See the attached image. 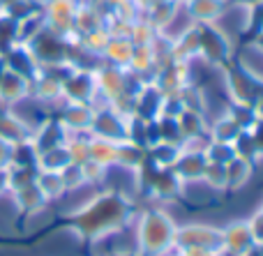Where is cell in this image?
Returning a JSON list of instances; mask_svg holds the SVG:
<instances>
[{"instance_id":"obj_1","label":"cell","mask_w":263,"mask_h":256,"mask_svg":"<svg viewBox=\"0 0 263 256\" xmlns=\"http://www.w3.org/2000/svg\"><path fill=\"white\" fill-rule=\"evenodd\" d=\"M81 0H42V14L46 21V30L58 37H74V16L79 12Z\"/></svg>"},{"instance_id":"obj_8","label":"cell","mask_w":263,"mask_h":256,"mask_svg":"<svg viewBox=\"0 0 263 256\" xmlns=\"http://www.w3.org/2000/svg\"><path fill=\"white\" fill-rule=\"evenodd\" d=\"M9 160H12V146L0 139V169H7Z\"/></svg>"},{"instance_id":"obj_9","label":"cell","mask_w":263,"mask_h":256,"mask_svg":"<svg viewBox=\"0 0 263 256\" xmlns=\"http://www.w3.org/2000/svg\"><path fill=\"white\" fill-rule=\"evenodd\" d=\"M9 192H12V187H9V166H7V169H0V196Z\"/></svg>"},{"instance_id":"obj_4","label":"cell","mask_w":263,"mask_h":256,"mask_svg":"<svg viewBox=\"0 0 263 256\" xmlns=\"http://www.w3.org/2000/svg\"><path fill=\"white\" fill-rule=\"evenodd\" d=\"M0 139L9 146H16V143L30 141L32 139V127L9 106L0 109Z\"/></svg>"},{"instance_id":"obj_6","label":"cell","mask_w":263,"mask_h":256,"mask_svg":"<svg viewBox=\"0 0 263 256\" xmlns=\"http://www.w3.org/2000/svg\"><path fill=\"white\" fill-rule=\"evenodd\" d=\"M187 14H190L192 23L203 26V23H215L227 9V0H187L182 5Z\"/></svg>"},{"instance_id":"obj_2","label":"cell","mask_w":263,"mask_h":256,"mask_svg":"<svg viewBox=\"0 0 263 256\" xmlns=\"http://www.w3.org/2000/svg\"><path fill=\"white\" fill-rule=\"evenodd\" d=\"M199 37H201L199 55H203L208 63L224 65L231 60V51H233L231 37L219 30L215 23H203V26H199Z\"/></svg>"},{"instance_id":"obj_11","label":"cell","mask_w":263,"mask_h":256,"mask_svg":"<svg viewBox=\"0 0 263 256\" xmlns=\"http://www.w3.org/2000/svg\"><path fill=\"white\" fill-rule=\"evenodd\" d=\"M256 111H259V115L263 118V95L259 97V104H256Z\"/></svg>"},{"instance_id":"obj_3","label":"cell","mask_w":263,"mask_h":256,"mask_svg":"<svg viewBox=\"0 0 263 256\" xmlns=\"http://www.w3.org/2000/svg\"><path fill=\"white\" fill-rule=\"evenodd\" d=\"M0 58H3V63H5V69H9V72H14V74H21L28 81H32V78L37 76V72L42 69L28 44H14L12 49H7Z\"/></svg>"},{"instance_id":"obj_5","label":"cell","mask_w":263,"mask_h":256,"mask_svg":"<svg viewBox=\"0 0 263 256\" xmlns=\"http://www.w3.org/2000/svg\"><path fill=\"white\" fill-rule=\"evenodd\" d=\"M28 97H30V81L26 76H21V74L5 69L3 78H0V104L14 109Z\"/></svg>"},{"instance_id":"obj_10","label":"cell","mask_w":263,"mask_h":256,"mask_svg":"<svg viewBox=\"0 0 263 256\" xmlns=\"http://www.w3.org/2000/svg\"><path fill=\"white\" fill-rule=\"evenodd\" d=\"M134 3H136V5H139V7H141V9H143V7H148V5H150V3H153V0H134Z\"/></svg>"},{"instance_id":"obj_7","label":"cell","mask_w":263,"mask_h":256,"mask_svg":"<svg viewBox=\"0 0 263 256\" xmlns=\"http://www.w3.org/2000/svg\"><path fill=\"white\" fill-rule=\"evenodd\" d=\"M132 53H134V44L127 37H111L106 49L102 51V63L116 65V67H125L127 69Z\"/></svg>"}]
</instances>
